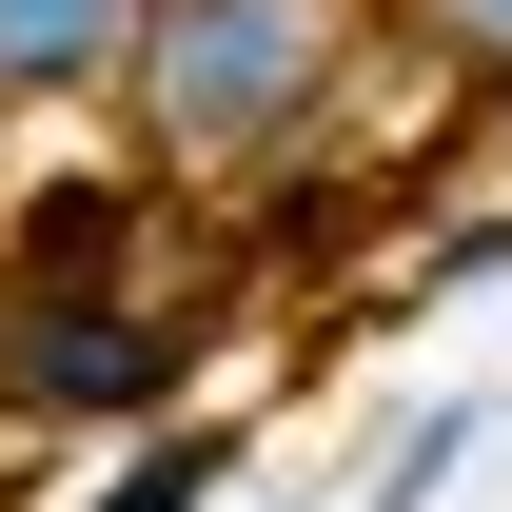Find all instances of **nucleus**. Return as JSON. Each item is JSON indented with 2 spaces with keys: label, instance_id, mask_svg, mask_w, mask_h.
Returning a JSON list of instances; mask_svg holds the SVG:
<instances>
[{
  "label": "nucleus",
  "instance_id": "39448f33",
  "mask_svg": "<svg viewBox=\"0 0 512 512\" xmlns=\"http://www.w3.org/2000/svg\"><path fill=\"white\" fill-rule=\"evenodd\" d=\"M217 493H237V414H197V394H178V414H138V434H119V473H99L79 512H217Z\"/></svg>",
  "mask_w": 512,
  "mask_h": 512
},
{
  "label": "nucleus",
  "instance_id": "20e7f679",
  "mask_svg": "<svg viewBox=\"0 0 512 512\" xmlns=\"http://www.w3.org/2000/svg\"><path fill=\"white\" fill-rule=\"evenodd\" d=\"M138 60V0H0V119H99Z\"/></svg>",
  "mask_w": 512,
  "mask_h": 512
},
{
  "label": "nucleus",
  "instance_id": "f03ea898",
  "mask_svg": "<svg viewBox=\"0 0 512 512\" xmlns=\"http://www.w3.org/2000/svg\"><path fill=\"white\" fill-rule=\"evenodd\" d=\"M197 394V316L138 296H0V434H138Z\"/></svg>",
  "mask_w": 512,
  "mask_h": 512
},
{
  "label": "nucleus",
  "instance_id": "423d86ee",
  "mask_svg": "<svg viewBox=\"0 0 512 512\" xmlns=\"http://www.w3.org/2000/svg\"><path fill=\"white\" fill-rule=\"evenodd\" d=\"M473 276H512V197H493V217H453V237L414 256V296H473Z\"/></svg>",
  "mask_w": 512,
  "mask_h": 512
},
{
  "label": "nucleus",
  "instance_id": "f257e3e1",
  "mask_svg": "<svg viewBox=\"0 0 512 512\" xmlns=\"http://www.w3.org/2000/svg\"><path fill=\"white\" fill-rule=\"evenodd\" d=\"M375 60H394V0H138V60L99 119L158 178H276L355 119Z\"/></svg>",
  "mask_w": 512,
  "mask_h": 512
},
{
  "label": "nucleus",
  "instance_id": "0eeeda50",
  "mask_svg": "<svg viewBox=\"0 0 512 512\" xmlns=\"http://www.w3.org/2000/svg\"><path fill=\"white\" fill-rule=\"evenodd\" d=\"M0 158H20V119H0Z\"/></svg>",
  "mask_w": 512,
  "mask_h": 512
},
{
  "label": "nucleus",
  "instance_id": "7ed1b4c3",
  "mask_svg": "<svg viewBox=\"0 0 512 512\" xmlns=\"http://www.w3.org/2000/svg\"><path fill=\"white\" fill-rule=\"evenodd\" d=\"M158 217H178V178H158V158H40V178H20V158H0V296H138V276H158Z\"/></svg>",
  "mask_w": 512,
  "mask_h": 512
}]
</instances>
